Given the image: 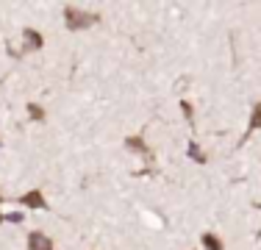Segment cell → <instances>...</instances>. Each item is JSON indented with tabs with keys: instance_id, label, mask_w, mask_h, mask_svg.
I'll return each instance as SVG.
<instances>
[{
	"instance_id": "cell-2",
	"label": "cell",
	"mask_w": 261,
	"mask_h": 250,
	"mask_svg": "<svg viewBox=\"0 0 261 250\" xmlns=\"http://www.w3.org/2000/svg\"><path fill=\"white\" fill-rule=\"evenodd\" d=\"M20 203L28 206V209H47V203H45V197H42L39 189H34V192H28V195H22Z\"/></svg>"
},
{
	"instance_id": "cell-12",
	"label": "cell",
	"mask_w": 261,
	"mask_h": 250,
	"mask_svg": "<svg viewBox=\"0 0 261 250\" xmlns=\"http://www.w3.org/2000/svg\"><path fill=\"white\" fill-rule=\"evenodd\" d=\"M0 200H3V197H0Z\"/></svg>"
},
{
	"instance_id": "cell-1",
	"label": "cell",
	"mask_w": 261,
	"mask_h": 250,
	"mask_svg": "<svg viewBox=\"0 0 261 250\" xmlns=\"http://www.w3.org/2000/svg\"><path fill=\"white\" fill-rule=\"evenodd\" d=\"M64 20L70 31H81L89 28V25L97 22V14H89V11H75V9H64Z\"/></svg>"
},
{
	"instance_id": "cell-8",
	"label": "cell",
	"mask_w": 261,
	"mask_h": 250,
	"mask_svg": "<svg viewBox=\"0 0 261 250\" xmlns=\"http://www.w3.org/2000/svg\"><path fill=\"white\" fill-rule=\"evenodd\" d=\"M189 156H192V159H197V161H206V156H203L200 150H197V145H195V142L189 145Z\"/></svg>"
},
{
	"instance_id": "cell-10",
	"label": "cell",
	"mask_w": 261,
	"mask_h": 250,
	"mask_svg": "<svg viewBox=\"0 0 261 250\" xmlns=\"http://www.w3.org/2000/svg\"><path fill=\"white\" fill-rule=\"evenodd\" d=\"M9 222H22V214H9Z\"/></svg>"
},
{
	"instance_id": "cell-3",
	"label": "cell",
	"mask_w": 261,
	"mask_h": 250,
	"mask_svg": "<svg viewBox=\"0 0 261 250\" xmlns=\"http://www.w3.org/2000/svg\"><path fill=\"white\" fill-rule=\"evenodd\" d=\"M28 247H31V250H53V242L47 239L45 234H39V231H34V234L28 236Z\"/></svg>"
},
{
	"instance_id": "cell-9",
	"label": "cell",
	"mask_w": 261,
	"mask_h": 250,
	"mask_svg": "<svg viewBox=\"0 0 261 250\" xmlns=\"http://www.w3.org/2000/svg\"><path fill=\"white\" fill-rule=\"evenodd\" d=\"M28 114L34 117V120H42V117H45V114H42V109H39V106H34V103L28 106Z\"/></svg>"
},
{
	"instance_id": "cell-5",
	"label": "cell",
	"mask_w": 261,
	"mask_h": 250,
	"mask_svg": "<svg viewBox=\"0 0 261 250\" xmlns=\"http://www.w3.org/2000/svg\"><path fill=\"white\" fill-rule=\"evenodd\" d=\"M22 36H25V50H36V47H42V36L36 34V31L25 28V31H22Z\"/></svg>"
},
{
	"instance_id": "cell-6",
	"label": "cell",
	"mask_w": 261,
	"mask_h": 250,
	"mask_svg": "<svg viewBox=\"0 0 261 250\" xmlns=\"http://www.w3.org/2000/svg\"><path fill=\"white\" fill-rule=\"evenodd\" d=\"M203 245H206V250H222V242L214 234H203Z\"/></svg>"
},
{
	"instance_id": "cell-4",
	"label": "cell",
	"mask_w": 261,
	"mask_h": 250,
	"mask_svg": "<svg viewBox=\"0 0 261 250\" xmlns=\"http://www.w3.org/2000/svg\"><path fill=\"white\" fill-rule=\"evenodd\" d=\"M125 147L134 150V153L147 156V145H145V139H142V136H128V139H125Z\"/></svg>"
},
{
	"instance_id": "cell-7",
	"label": "cell",
	"mask_w": 261,
	"mask_h": 250,
	"mask_svg": "<svg viewBox=\"0 0 261 250\" xmlns=\"http://www.w3.org/2000/svg\"><path fill=\"white\" fill-rule=\"evenodd\" d=\"M258 128H261V103H256L253 117H250V131H258Z\"/></svg>"
},
{
	"instance_id": "cell-11",
	"label": "cell",
	"mask_w": 261,
	"mask_h": 250,
	"mask_svg": "<svg viewBox=\"0 0 261 250\" xmlns=\"http://www.w3.org/2000/svg\"><path fill=\"white\" fill-rule=\"evenodd\" d=\"M0 222H3V214H0Z\"/></svg>"
}]
</instances>
